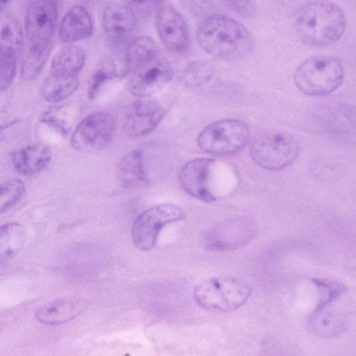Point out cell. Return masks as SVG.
<instances>
[{
	"label": "cell",
	"mask_w": 356,
	"mask_h": 356,
	"mask_svg": "<svg viewBox=\"0 0 356 356\" xmlns=\"http://www.w3.org/2000/svg\"><path fill=\"white\" fill-rule=\"evenodd\" d=\"M184 218L182 209L171 203L160 204L147 209L133 223L131 238L134 245L142 251L152 250L156 243L161 229L165 225Z\"/></svg>",
	"instance_id": "10"
},
{
	"label": "cell",
	"mask_w": 356,
	"mask_h": 356,
	"mask_svg": "<svg viewBox=\"0 0 356 356\" xmlns=\"http://www.w3.org/2000/svg\"><path fill=\"white\" fill-rule=\"evenodd\" d=\"M172 71L155 42L140 36L130 41L126 51L125 75L129 90L138 98L150 96L170 81Z\"/></svg>",
	"instance_id": "1"
},
{
	"label": "cell",
	"mask_w": 356,
	"mask_h": 356,
	"mask_svg": "<svg viewBox=\"0 0 356 356\" xmlns=\"http://www.w3.org/2000/svg\"><path fill=\"white\" fill-rule=\"evenodd\" d=\"M251 289L232 277L210 278L194 289L193 298L200 307L207 310L234 311L248 300Z\"/></svg>",
	"instance_id": "6"
},
{
	"label": "cell",
	"mask_w": 356,
	"mask_h": 356,
	"mask_svg": "<svg viewBox=\"0 0 356 356\" xmlns=\"http://www.w3.org/2000/svg\"><path fill=\"white\" fill-rule=\"evenodd\" d=\"M300 146L291 134L273 131L256 138L250 148V155L262 168L279 170L291 164L298 157Z\"/></svg>",
	"instance_id": "7"
},
{
	"label": "cell",
	"mask_w": 356,
	"mask_h": 356,
	"mask_svg": "<svg viewBox=\"0 0 356 356\" xmlns=\"http://www.w3.org/2000/svg\"><path fill=\"white\" fill-rule=\"evenodd\" d=\"M121 184L127 188H138L148 184L143 155L140 150L127 153L121 160L118 168Z\"/></svg>",
	"instance_id": "19"
},
{
	"label": "cell",
	"mask_w": 356,
	"mask_h": 356,
	"mask_svg": "<svg viewBox=\"0 0 356 356\" xmlns=\"http://www.w3.org/2000/svg\"><path fill=\"white\" fill-rule=\"evenodd\" d=\"M83 50L75 45H66L54 56L49 74L56 76L77 77L85 63Z\"/></svg>",
	"instance_id": "18"
},
{
	"label": "cell",
	"mask_w": 356,
	"mask_h": 356,
	"mask_svg": "<svg viewBox=\"0 0 356 356\" xmlns=\"http://www.w3.org/2000/svg\"><path fill=\"white\" fill-rule=\"evenodd\" d=\"M92 32L91 17L88 10L81 5H75L67 10L59 27L60 38L67 44L85 39Z\"/></svg>",
	"instance_id": "17"
},
{
	"label": "cell",
	"mask_w": 356,
	"mask_h": 356,
	"mask_svg": "<svg viewBox=\"0 0 356 356\" xmlns=\"http://www.w3.org/2000/svg\"><path fill=\"white\" fill-rule=\"evenodd\" d=\"M197 40L206 52L227 60L245 57L252 45L246 27L233 19L218 15L209 16L200 24Z\"/></svg>",
	"instance_id": "3"
},
{
	"label": "cell",
	"mask_w": 356,
	"mask_h": 356,
	"mask_svg": "<svg viewBox=\"0 0 356 356\" xmlns=\"http://www.w3.org/2000/svg\"><path fill=\"white\" fill-rule=\"evenodd\" d=\"M165 109L156 99L138 98L125 112L124 129L131 137H140L150 133L162 120Z\"/></svg>",
	"instance_id": "13"
},
{
	"label": "cell",
	"mask_w": 356,
	"mask_h": 356,
	"mask_svg": "<svg viewBox=\"0 0 356 356\" xmlns=\"http://www.w3.org/2000/svg\"><path fill=\"white\" fill-rule=\"evenodd\" d=\"M344 69L339 59L328 55H315L296 67L293 80L296 87L310 96L332 93L342 83Z\"/></svg>",
	"instance_id": "5"
},
{
	"label": "cell",
	"mask_w": 356,
	"mask_h": 356,
	"mask_svg": "<svg viewBox=\"0 0 356 356\" xmlns=\"http://www.w3.org/2000/svg\"><path fill=\"white\" fill-rule=\"evenodd\" d=\"M156 24L161 40L175 53L187 49L189 34L186 24L179 12L168 1H158Z\"/></svg>",
	"instance_id": "12"
},
{
	"label": "cell",
	"mask_w": 356,
	"mask_h": 356,
	"mask_svg": "<svg viewBox=\"0 0 356 356\" xmlns=\"http://www.w3.org/2000/svg\"><path fill=\"white\" fill-rule=\"evenodd\" d=\"M346 18L335 3L315 1L306 3L300 10L296 29L299 38L312 47H324L338 41L343 35Z\"/></svg>",
	"instance_id": "4"
},
{
	"label": "cell",
	"mask_w": 356,
	"mask_h": 356,
	"mask_svg": "<svg viewBox=\"0 0 356 356\" xmlns=\"http://www.w3.org/2000/svg\"><path fill=\"white\" fill-rule=\"evenodd\" d=\"M122 74L115 60L107 58L102 61L92 74L88 83V97L95 99L106 85Z\"/></svg>",
	"instance_id": "24"
},
{
	"label": "cell",
	"mask_w": 356,
	"mask_h": 356,
	"mask_svg": "<svg viewBox=\"0 0 356 356\" xmlns=\"http://www.w3.org/2000/svg\"><path fill=\"white\" fill-rule=\"evenodd\" d=\"M17 58L14 56L0 54V88L1 91L6 90L14 78Z\"/></svg>",
	"instance_id": "27"
},
{
	"label": "cell",
	"mask_w": 356,
	"mask_h": 356,
	"mask_svg": "<svg viewBox=\"0 0 356 356\" xmlns=\"http://www.w3.org/2000/svg\"><path fill=\"white\" fill-rule=\"evenodd\" d=\"M25 184L19 179H12L1 184L0 186V211L3 213L23 197L25 193Z\"/></svg>",
	"instance_id": "25"
},
{
	"label": "cell",
	"mask_w": 356,
	"mask_h": 356,
	"mask_svg": "<svg viewBox=\"0 0 356 356\" xmlns=\"http://www.w3.org/2000/svg\"><path fill=\"white\" fill-rule=\"evenodd\" d=\"M215 161L211 158H197L185 163L179 177L181 189L200 201L214 202L216 197L209 189V179Z\"/></svg>",
	"instance_id": "14"
},
{
	"label": "cell",
	"mask_w": 356,
	"mask_h": 356,
	"mask_svg": "<svg viewBox=\"0 0 356 356\" xmlns=\"http://www.w3.org/2000/svg\"><path fill=\"white\" fill-rule=\"evenodd\" d=\"M51 150L46 145L33 144L13 151L10 160L14 168L24 175H32L44 169L51 159Z\"/></svg>",
	"instance_id": "16"
},
{
	"label": "cell",
	"mask_w": 356,
	"mask_h": 356,
	"mask_svg": "<svg viewBox=\"0 0 356 356\" xmlns=\"http://www.w3.org/2000/svg\"><path fill=\"white\" fill-rule=\"evenodd\" d=\"M115 129L113 118L108 113L96 112L83 118L75 127L70 143L77 151L94 152L106 148Z\"/></svg>",
	"instance_id": "11"
},
{
	"label": "cell",
	"mask_w": 356,
	"mask_h": 356,
	"mask_svg": "<svg viewBox=\"0 0 356 356\" xmlns=\"http://www.w3.org/2000/svg\"><path fill=\"white\" fill-rule=\"evenodd\" d=\"M213 74V67L208 62L198 61L191 63L186 69L184 79L191 86H199L206 83Z\"/></svg>",
	"instance_id": "26"
},
{
	"label": "cell",
	"mask_w": 356,
	"mask_h": 356,
	"mask_svg": "<svg viewBox=\"0 0 356 356\" xmlns=\"http://www.w3.org/2000/svg\"><path fill=\"white\" fill-rule=\"evenodd\" d=\"M57 20V4L54 1H33L25 15V40L22 51L21 76L35 79L51 51Z\"/></svg>",
	"instance_id": "2"
},
{
	"label": "cell",
	"mask_w": 356,
	"mask_h": 356,
	"mask_svg": "<svg viewBox=\"0 0 356 356\" xmlns=\"http://www.w3.org/2000/svg\"><path fill=\"white\" fill-rule=\"evenodd\" d=\"M24 40L19 22L10 15L1 19L0 54L15 56L22 53Z\"/></svg>",
	"instance_id": "21"
},
{
	"label": "cell",
	"mask_w": 356,
	"mask_h": 356,
	"mask_svg": "<svg viewBox=\"0 0 356 356\" xmlns=\"http://www.w3.org/2000/svg\"><path fill=\"white\" fill-rule=\"evenodd\" d=\"M83 311V305L78 300H59L40 307L35 312L38 321L48 325L67 323Z\"/></svg>",
	"instance_id": "20"
},
{
	"label": "cell",
	"mask_w": 356,
	"mask_h": 356,
	"mask_svg": "<svg viewBox=\"0 0 356 356\" xmlns=\"http://www.w3.org/2000/svg\"><path fill=\"white\" fill-rule=\"evenodd\" d=\"M249 136V128L245 123L235 119H225L206 127L197 141L199 147L207 152L228 154L243 148Z\"/></svg>",
	"instance_id": "8"
},
{
	"label": "cell",
	"mask_w": 356,
	"mask_h": 356,
	"mask_svg": "<svg viewBox=\"0 0 356 356\" xmlns=\"http://www.w3.org/2000/svg\"><path fill=\"white\" fill-rule=\"evenodd\" d=\"M78 86L77 77L65 78L49 74L41 83L40 93L47 102L56 103L72 95Z\"/></svg>",
	"instance_id": "23"
},
{
	"label": "cell",
	"mask_w": 356,
	"mask_h": 356,
	"mask_svg": "<svg viewBox=\"0 0 356 356\" xmlns=\"http://www.w3.org/2000/svg\"><path fill=\"white\" fill-rule=\"evenodd\" d=\"M348 292L325 302L317 304L312 312L309 327L316 336L322 339H334L348 330L353 305Z\"/></svg>",
	"instance_id": "9"
},
{
	"label": "cell",
	"mask_w": 356,
	"mask_h": 356,
	"mask_svg": "<svg viewBox=\"0 0 356 356\" xmlns=\"http://www.w3.org/2000/svg\"><path fill=\"white\" fill-rule=\"evenodd\" d=\"M27 232L24 225L8 222L0 228V259L6 261L16 254L24 246Z\"/></svg>",
	"instance_id": "22"
},
{
	"label": "cell",
	"mask_w": 356,
	"mask_h": 356,
	"mask_svg": "<svg viewBox=\"0 0 356 356\" xmlns=\"http://www.w3.org/2000/svg\"><path fill=\"white\" fill-rule=\"evenodd\" d=\"M137 17L127 3H111L102 14V26L108 40L115 45H123L131 38Z\"/></svg>",
	"instance_id": "15"
},
{
	"label": "cell",
	"mask_w": 356,
	"mask_h": 356,
	"mask_svg": "<svg viewBox=\"0 0 356 356\" xmlns=\"http://www.w3.org/2000/svg\"><path fill=\"white\" fill-rule=\"evenodd\" d=\"M228 3L243 16L251 15L255 10V5L252 1H232Z\"/></svg>",
	"instance_id": "28"
}]
</instances>
